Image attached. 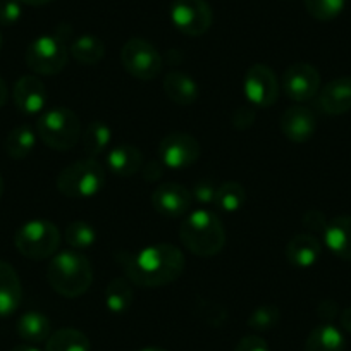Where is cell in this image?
Here are the masks:
<instances>
[{"label":"cell","mask_w":351,"mask_h":351,"mask_svg":"<svg viewBox=\"0 0 351 351\" xmlns=\"http://www.w3.org/2000/svg\"><path fill=\"white\" fill-rule=\"evenodd\" d=\"M317 313H319L320 319L332 320L337 313V305L332 302V300H324V302L319 305V308H317Z\"/></svg>","instance_id":"f35d334b"},{"label":"cell","mask_w":351,"mask_h":351,"mask_svg":"<svg viewBox=\"0 0 351 351\" xmlns=\"http://www.w3.org/2000/svg\"><path fill=\"white\" fill-rule=\"evenodd\" d=\"M217 184L212 180H202L191 190V197L200 205H214L215 195H217Z\"/></svg>","instance_id":"d6a6232c"},{"label":"cell","mask_w":351,"mask_h":351,"mask_svg":"<svg viewBox=\"0 0 351 351\" xmlns=\"http://www.w3.org/2000/svg\"><path fill=\"white\" fill-rule=\"evenodd\" d=\"M134 300L133 282L128 278H116L106 289V306L114 315H123L131 308Z\"/></svg>","instance_id":"cb8c5ba5"},{"label":"cell","mask_w":351,"mask_h":351,"mask_svg":"<svg viewBox=\"0 0 351 351\" xmlns=\"http://www.w3.org/2000/svg\"><path fill=\"white\" fill-rule=\"evenodd\" d=\"M282 92L295 102H308L319 95L320 74L312 64L298 62L285 71L281 80Z\"/></svg>","instance_id":"7c38bea8"},{"label":"cell","mask_w":351,"mask_h":351,"mask_svg":"<svg viewBox=\"0 0 351 351\" xmlns=\"http://www.w3.org/2000/svg\"><path fill=\"white\" fill-rule=\"evenodd\" d=\"M23 8L19 0H0V26H12L21 19Z\"/></svg>","instance_id":"836d02e7"},{"label":"cell","mask_w":351,"mask_h":351,"mask_svg":"<svg viewBox=\"0 0 351 351\" xmlns=\"http://www.w3.org/2000/svg\"><path fill=\"white\" fill-rule=\"evenodd\" d=\"M286 260L296 269H308L319 262L322 255V245L319 239L308 232H302L289 239L285 250Z\"/></svg>","instance_id":"e0dca14e"},{"label":"cell","mask_w":351,"mask_h":351,"mask_svg":"<svg viewBox=\"0 0 351 351\" xmlns=\"http://www.w3.org/2000/svg\"><path fill=\"white\" fill-rule=\"evenodd\" d=\"M180 238L184 248L197 256H214L224 248L226 229L217 214L210 210L191 212L180 226Z\"/></svg>","instance_id":"3957f363"},{"label":"cell","mask_w":351,"mask_h":351,"mask_svg":"<svg viewBox=\"0 0 351 351\" xmlns=\"http://www.w3.org/2000/svg\"><path fill=\"white\" fill-rule=\"evenodd\" d=\"M171 21L178 32L186 36H202L210 29L214 12L207 0H174Z\"/></svg>","instance_id":"30bf717a"},{"label":"cell","mask_w":351,"mask_h":351,"mask_svg":"<svg viewBox=\"0 0 351 351\" xmlns=\"http://www.w3.org/2000/svg\"><path fill=\"white\" fill-rule=\"evenodd\" d=\"M23 286L18 272L9 262L0 260V317H9L19 308Z\"/></svg>","instance_id":"ac0fdd59"},{"label":"cell","mask_w":351,"mask_h":351,"mask_svg":"<svg viewBox=\"0 0 351 351\" xmlns=\"http://www.w3.org/2000/svg\"><path fill=\"white\" fill-rule=\"evenodd\" d=\"M62 234L53 222L35 219L16 231L14 245L23 256L32 260H43L52 256L59 250Z\"/></svg>","instance_id":"8992f818"},{"label":"cell","mask_w":351,"mask_h":351,"mask_svg":"<svg viewBox=\"0 0 351 351\" xmlns=\"http://www.w3.org/2000/svg\"><path fill=\"white\" fill-rule=\"evenodd\" d=\"M143 167V155L133 145H119L107 154V169L117 178H131Z\"/></svg>","instance_id":"44dd1931"},{"label":"cell","mask_w":351,"mask_h":351,"mask_svg":"<svg viewBox=\"0 0 351 351\" xmlns=\"http://www.w3.org/2000/svg\"><path fill=\"white\" fill-rule=\"evenodd\" d=\"M19 2L26 5H33V8H40V5L50 4V2H53V0H19Z\"/></svg>","instance_id":"b9f144b4"},{"label":"cell","mask_w":351,"mask_h":351,"mask_svg":"<svg viewBox=\"0 0 351 351\" xmlns=\"http://www.w3.org/2000/svg\"><path fill=\"white\" fill-rule=\"evenodd\" d=\"M346 339L332 324L317 326L305 341V351H344Z\"/></svg>","instance_id":"7402d4cb"},{"label":"cell","mask_w":351,"mask_h":351,"mask_svg":"<svg viewBox=\"0 0 351 351\" xmlns=\"http://www.w3.org/2000/svg\"><path fill=\"white\" fill-rule=\"evenodd\" d=\"M243 92L253 107L267 109L278 102L281 84L267 64H253L243 77Z\"/></svg>","instance_id":"9c48e42d"},{"label":"cell","mask_w":351,"mask_h":351,"mask_svg":"<svg viewBox=\"0 0 351 351\" xmlns=\"http://www.w3.org/2000/svg\"><path fill=\"white\" fill-rule=\"evenodd\" d=\"M69 53L83 66H95L106 56V43L95 35H81L71 43Z\"/></svg>","instance_id":"d4e9b609"},{"label":"cell","mask_w":351,"mask_h":351,"mask_svg":"<svg viewBox=\"0 0 351 351\" xmlns=\"http://www.w3.org/2000/svg\"><path fill=\"white\" fill-rule=\"evenodd\" d=\"M281 131L293 143H305L312 140L317 130L315 116L310 109L302 106H291L282 112Z\"/></svg>","instance_id":"9a60e30c"},{"label":"cell","mask_w":351,"mask_h":351,"mask_svg":"<svg viewBox=\"0 0 351 351\" xmlns=\"http://www.w3.org/2000/svg\"><path fill=\"white\" fill-rule=\"evenodd\" d=\"M18 334L21 339L36 344L43 343L52 334V324L49 317L40 312H26L18 320Z\"/></svg>","instance_id":"603a6c76"},{"label":"cell","mask_w":351,"mask_h":351,"mask_svg":"<svg viewBox=\"0 0 351 351\" xmlns=\"http://www.w3.org/2000/svg\"><path fill=\"white\" fill-rule=\"evenodd\" d=\"M12 100L23 114L35 116L45 109L49 97H47V88L43 81L32 74H26L14 83Z\"/></svg>","instance_id":"5bb4252c"},{"label":"cell","mask_w":351,"mask_h":351,"mask_svg":"<svg viewBox=\"0 0 351 351\" xmlns=\"http://www.w3.org/2000/svg\"><path fill=\"white\" fill-rule=\"evenodd\" d=\"M36 145V134L29 126H18L5 136V154L14 160L26 158Z\"/></svg>","instance_id":"83f0119b"},{"label":"cell","mask_w":351,"mask_h":351,"mask_svg":"<svg viewBox=\"0 0 351 351\" xmlns=\"http://www.w3.org/2000/svg\"><path fill=\"white\" fill-rule=\"evenodd\" d=\"M9 351H40V350L35 346H29V344H19V346H14Z\"/></svg>","instance_id":"7bdbcfd3"},{"label":"cell","mask_w":351,"mask_h":351,"mask_svg":"<svg viewBox=\"0 0 351 351\" xmlns=\"http://www.w3.org/2000/svg\"><path fill=\"white\" fill-rule=\"evenodd\" d=\"M121 62L133 77L152 81L160 74L162 56L148 40L130 38L121 50Z\"/></svg>","instance_id":"ba28073f"},{"label":"cell","mask_w":351,"mask_h":351,"mask_svg":"<svg viewBox=\"0 0 351 351\" xmlns=\"http://www.w3.org/2000/svg\"><path fill=\"white\" fill-rule=\"evenodd\" d=\"M324 243L341 260H351V215H339L327 222Z\"/></svg>","instance_id":"ffe728a7"},{"label":"cell","mask_w":351,"mask_h":351,"mask_svg":"<svg viewBox=\"0 0 351 351\" xmlns=\"http://www.w3.org/2000/svg\"><path fill=\"white\" fill-rule=\"evenodd\" d=\"M4 195V180H2V176H0V198Z\"/></svg>","instance_id":"f6af8a7d"},{"label":"cell","mask_w":351,"mask_h":351,"mask_svg":"<svg viewBox=\"0 0 351 351\" xmlns=\"http://www.w3.org/2000/svg\"><path fill=\"white\" fill-rule=\"evenodd\" d=\"M319 107L329 116H341L351 110V76L329 81L319 93Z\"/></svg>","instance_id":"2e32d148"},{"label":"cell","mask_w":351,"mask_h":351,"mask_svg":"<svg viewBox=\"0 0 351 351\" xmlns=\"http://www.w3.org/2000/svg\"><path fill=\"white\" fill-rule=\"evenodd\" d=\"M141 171H143V180L154 183L160 180V176L164 174V164L160 160H150L148 164H143Z\"/></svg>","instance_id":"74e56055"},{"label":"cell","mask_w":351,"mask_h":351,"mask_svg":"<svg viewBox=\"0 0 351 351\" xmlns=\"http://www.w3.org/2000/svg\"><path fill=\"white\" fill-rule=\"evenodd\" d=\"M162 88H164L167 99L181 107L195 104L200 95V88H198L197 81L190 74L181 73V71H172V73L165 74Z\"/></svg>","instance_id":"d6986e66"},{"label":"cell","mask_w":351,"mask_h":351,"mask_svg":"<svg viewBox=\"0 0 351 351\" xmlns=\"http://www.w3.org/2000/svg\"><path fill=\"white\" fill-rule=\"evenodd\" d=\"M110 138H112V131L102 121H92L84 130L81 141H83L84 154L90 158L97 157V155L104 154L107 147L110 145Z\"/></svg>","instance_id":"4316f807"},{"label":"cell","mask_w":351,"mask_h":351,"mask_svg":"<svg viewBox=\"0 0 351 351\" xmlns=\"http://www.w3.org/2000/svg\"><path fill=\"white\" fill-rule=\"evenodd\" d=\"M152 207L158 215L167 219L183 217L190 212L191 191L180 183H162L152 193Z\"/></svg>","instance_id":"4fadbf2b"},{"label":"cell","mask_w":351,"mask_h":351,"mask_svg":"<svg viewBox=\"0 0 351 351\" xmlns=\"http://www.w3.org/2000/svg\"><path fill=\"white\" fill-rule=\"evenodd\" d=\"M255 117H256V107H253L252 104H245V106H239L232 110L231 124L239 131L248 130V128L255 123Z\"/></svg>","instance_id":"e575fe53"},{"label":"cell","mask_w":351,"mask_h":351,"mask_svg":"<svg viewBox=\"0 0 351 351\" xmlns=\"http://www.w3.org/2000/svg\"><path fill=\"white\" fill-rule=\"evenodd\" d=\"M117 262L126 278L140 288H160L183 276L186 267L184 253L171 243H157L136 253L119 252Z\"/></svg>","instance_id":"6da1fadb"},{"label":"cell","mask_w":351,"mask_h":351,"mask_svg":"<svg viewBox=\"0 0 351 351\" xmlns=\"http://www.w3.org/2000/svg\"><path fill=\"white\" fill-rule=\"evenodd\" d=\"M202 147L195 136L188 133H171L162 138L158 157L165 167L186 169L200 158Z\"/></svg>","instance_id":"8fae6325"},{"label":"cell","mask_w":351,"mask_h":351,"mask_svg":"<svg viewBox=\"0 0 351 351\" xmlns=\"http://www.w3.org/2000/svg\"><path fill=\"white\" fill-rule=\"evenodd\" d=\"M57 190L67 198H90L106 186V169L95 158L76 160L57 176Z\"/></svg>","instance_id":"277c9868"},{"label":"cell","mask_w":351,"mask_h":351,"mask_svg":"<svg viewBox=\"0 0 351 351\" xmlns=\"http://www.w3.org/2000/svg\"><path fill=\"white\" fill-rule=\"evenodd\" d=\"M92 344L84 332L66 327L50 334L45 351H90Z\"/></svg>","instance_id":"484cf974"},{"label":"cell","mask_w":351,"mask_h":351,"mask_svg":"<svg viewBox=\"0 0 351 351\" xmlns=\"http://www.w3.org/2000/svg\"><path fill=\"white\" fill-rule=\"evenodd\" d=\"M47 281L57 295L64 298H77L92 286V263L76 250L57 253L47 267Z\"/></svg>","instance_id":"7a4b0ae2"},{"label":"cell","mask_w":351,"mask_h":351,"mask_svg":"<svg viewBox=\"0 0 351 351\" xmlns=\"http://www.w3.org/2000/svg\"><path fill=\"white\" fill-rule=\"evenodd\" d=\"M9 100V90H8V84H5V81L0 77V109L8 104Z\"/></svg>","instance_id":"60d3db41"},{"label":"cell","mask_w":351,"mask_h":351,"mask_svg":"<svg viewBox=\"0 0 351 351\" xmlns=\"http://www.w3.org/2000/svg\"><path fill=\"white\" fill-rule=\"evenodd\" d=\"M327 222L329 221H327V219L324 217L322 212L319 210H308L303 215V226L312 232H320V234H324V231H326L327 228Z\"/></svg>","instance_id":"8d00e7d4"},{"label":"cell","mask_w":351,"mask_h":351,"mask_svg":"<svg viewBox=\"0 0 351 351\" xmlns=\"http://www.w3.org/2000/svg\"><path fill=\"white\" fill-rule=\"evenodd\" d=\"M246 190L236 181H226L219 184L214 205L222 212H236L245 205Z\"/></svg>","instance_id":"f1b7e54d"},{"label":"cell","mask_w":351,"mask_h":351,"mask_svg":"<svg viewBox=\"0 0 351 351\" xmlns=\"http://www.w3.org/2000/svg\"><path fill=\"white\" fill-rule=\"evenodd\" d=\"M346 0H305V8L317 21H332L343 12Z\"/></svg>","instance_id":"1f68e13d"},{"label":"cell","mask_w":351,"mask_h":351,"mask_svg":"<svg viewBox=\"0 0 351 351\" xmlns=\"http://www.w3.org/2000/svg\"><path fill=\"white\" fill-rule=\"evenodd\" d=\"M140 351H165L164 348H158V346H148V348H143V350Z\"/></svg>","instance_id":"ee69618b"},{"label":"cell","mask_w":351,"mask_h":351,"mask_svg":"<svg viewBox=\"0 0 351 351\" xmlns=\"http://www.w3.org/2000/svg\"><path fill=\"white\" fill-rule=\"evenodd\" d=\"M281 320V310L276 305H262L250 313L246 326L255 332H265L274 329Z\"/></svg>","instance_id":"4dcf8cb0"},{"label":"cell","mask_w":351,"mask_h":351,"mask_svg":"<svg viewBox=\"0 0 351 351\" xmlns=\"http://www.w3.org/2000/svg\"><path fill=\"white\" fill-rule=\"evenodd\" d=\"M38 138L49 148L57 152H67L80 141V117L66 107H53L45 110L36 121Z\"/></svg>","instance_id":"5b68a950"},{"label":"cell","mask_w":351,"mask_h":351,"mask_svg":"<svg viewBox=\"0 0 351 351\" xmlns=\"http://www.w3.org/2000/svg\"><path fill=\"white\" fill-rule=\"evenodd\" d=\"M234 351H271L267 341L260 337L258 334H250L239 339L238 346Z\"/></svg>","instance_id":"d590c367"},{"label":"cell","mask_w":351,"mask_h":351,"mask_svg":"<svg viewBox=\"0 0 351 351\" xmlns=\"http://www.w3.org/2000/svg\"><path fill=\"white\" fill-rule=\"evenodd\" d=\"M0 49H2V35H0Z\"/></svg>","instance_id":"bcb514c9"},{"label":"cell","mask_w":351,"mask_h":351,"mask_svg":"<svg viewBox=\"0 0 351 351\" xmlns=\"http://www.w3.org/2000/svg\"><path fill=\"white\" fill-rule=\"evenodd\" d=\"M341 327L351 334V306L341 313Z\"/></svg>","instance_id":"ab89813d"},{"label":"cell","mask_w":351,"mask_h":351,"mask_svg":"<svg viewBox=\"0 0 351 351\" xmlns=\"http://www.w3.org/2000/svg\"><path fill=\"white\" fill-rule=\"evenodd\" d=\"M26 66L42 76H53L64 71L69 60V47L59 35H42L33 40L25 53Z\"/></svg>","instance_id":"52a82bcc"},{"label":"cell","mask_w":351,"mask_h":351,"mask_svg":"<svg viewBox=\"0 0 351 351\" xmlns=\"http://www.w3.org/2000/svg\"><path fill=\"white\" fill-rule=\"evenodd\" d=\"M64 239L73 250H86L95 245L97 231L86 221H74L66 228Z\"/></svg>","instance_id":"f546056e"}]
</instances>
